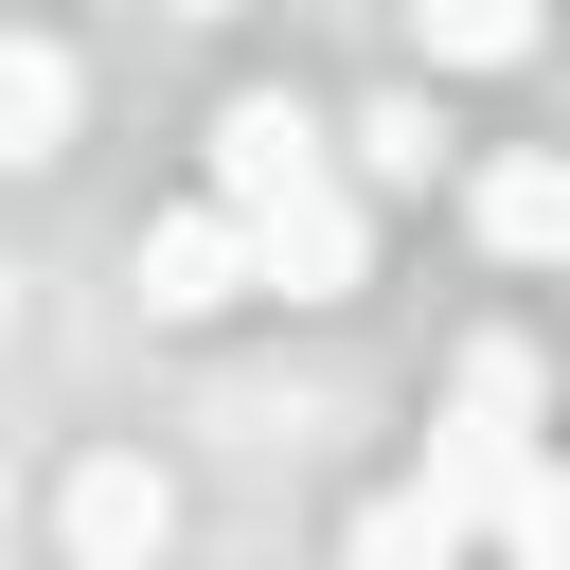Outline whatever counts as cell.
<instances>
[{"instance_id": "obj_1", "label": "cell", "mask_w": 570, "mask_h": 570, "mask_svg": "<svg viewBox=\"0 0 570 570\" xmlns=\"http://www.w3.org/2000/svg\"><path fill=\"white\" fill-rule=\"evenodd\" d=\"M534 410H552V356L534 338H463V392L428 410V463H410V499H445L463 534L499 517V481L534 463Z\"/></svg>"}, {"instance_id": "obj_2", "label": "cell", "mask_w": 570, "mask_h": 570, "mask_svg": "<svg viewBox=\"0 0 570 570\" xmlns=\"http://www.w3.org/2000/svg\"><path fill=\"white\" fill-rule=\"evenodd\" d=\"M232 232H249V285H285V303H356V285H374L356 178H285V196H249Z\"/></svg>"}, {"instance_id": "obj_3", "label": "cell", "mask_w": 570, "mask_h": 570, "mask_svg": "<svg viewBox=\"0 0 570 570\" xmlns=\"http://www.w3.org/2000/svg\"><path fill=\"white\" fill-rule=\"evenodd\" d=\"M285 178H338V125H321L303 89H232V107H214V214H249V196H285Z\"/></svg>"}, {"instance_id": "obj_4", "label": "cell", "mask_w": 570, "mask_h": 570, "mask_svg": "<svg viewBox=\"0 0 570 570\" xmlns=\"http://www.w3.org/2000/svg\"><path fill=\"white\" fill-rule=\"evenodd\" d=\"M53 534H71L89 570H142V552L178 534V481H160V463H125V445H89V463L53 481Z\"/></svg>"}, {"instance_id": "obj_5", "label": "cell", "mask_w": 570, "mask_h": 570, "mask_svg": "<svg viewBox=\"0 0 570 570\" xmlns=\"http://www.w3.org/2000/svg\"><path fill=\"white\" fill-rule=\"evenodd\" d=\"M142 303H160V321H214V303H249V232H232L214 196H196V214H160V232H142Z\"/></svg>"}, {"instance_id": "obj_6", "label": "cell", "mask_w": 570, "mask_h": 570, "mask_svg": "<svg viewBox=\"0 0 570 570\" xmlns=\"http://www.w3.org/2000/svg\"><path fill=\"white\" fill-rule=\"evenodd\" d=\"M71 53L53 36H0V178H36V160H71Z\"/></svg>"}, {"instance_id": "obj_7", "label": "cell", "mask_w": 570, "mask_h": 570, "mask_svg": "<svg viewBox=\"0 0 570 570\" xmlns=\"http://www.w3.org/2000/svg\"><path fill=\"white\" fill-rule=\"evenodd\" d=\"M481 249L570 267V160H481Z\"/></svg>"}, {"instance_id": "obj_8", "label": "cell", "mask_w": 570, "mask_h": 570, "mask_svg": "<svg viewBox=\"0 0 570 570\" xmlns=\"http://www.w3.org/2000/svg\"><path fill=\"white\" fill-rule=\"evenodd\" d=\"M338 570H463V517L392 481V499H356V534H338Z\"/></svg>"}, {"instance_id": "obj_9", "label": "cell", "mask_w": 570, "mask_h": 570, "mask_svg": "<svg viewBox=\"0 0 570 570\" xmlns=\"http://www.w3.org/2000/svg\"><path fill=\"white\" fill-rule=\"evenodd\" d=\"M410 36H428V71H517L534 0H410Z\"/></svg>"}, {"instance_id": "obj_10", "label": "cell", "mask_w": 570, "mask_h": 570, "mask_svg": "<svg viewBox=\"0 0 570 570\" xmlns=\"http://www.w3.org/2000/svg\"><path fill=\"white\" fill-rule=\"evenodd\" d=\"M481 534H499V552H517V570H570V463H552V445H534V463H517V481H499V517H481Z\"/></svg>"}, {"instance_id": "obj_11", "label": "cell", "mask_w": 570, "mask_h": 570, "mask_svg": "<svg viewBox=\"0 0 570 570\" xmlns=\"http://www.w3.org/2000/svg\"><path fill=\"white\" fill-rule=\"evenodd\" d=\"M428 142H445V125H428V107L392 89V107H356V142H338V178H428Z\"/></svg>"}, {"instance_id": "obj_12", "label": "cell", "mask_w": 570, "mask_h": 570, "mask_svg": "<svg viewBox=\"0 0 570 570\" xmlns=\"http://www.w3.org/2000/svg\"><path fill=\"white\" fill-rule=\"evenodd\" d=\"M0 321H18V267H0Z\"/></svg>"}, {"instance_id": "obj_13", "label": "cell", "mask_w": 570, "mask_h": 570, "mask_svg": "<svg viewBox=\"0 0 570 570\" xmlns=\"http://www.w3.org/2000/svg\"><path fill=\"white\" fill-rule=\"evenodd\" d=\"M178 18H232V0H178Z\"/></svg>"}]
</instances>
